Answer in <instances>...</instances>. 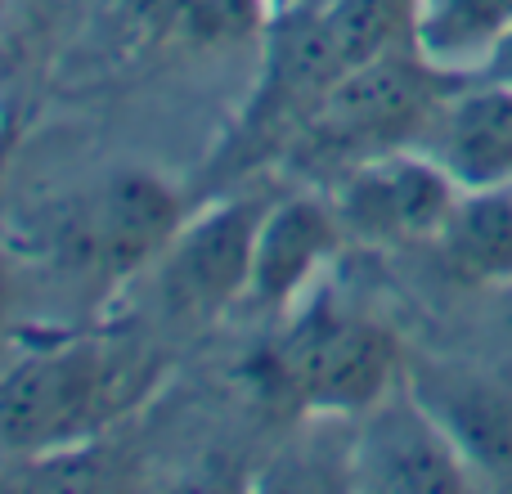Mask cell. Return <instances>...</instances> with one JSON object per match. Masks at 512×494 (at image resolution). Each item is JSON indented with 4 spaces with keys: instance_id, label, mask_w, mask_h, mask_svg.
Here are the masks:
<instances>
[{
    "instance_id": "obj_1",
    "label": "cell",
    "mask_w": 512,
    "mask_h": 494,
    "mask_svg": "<svg viewBox=\"0 0 512 494\" xmlns=\"http://www.w3.org/2000/svg\"><path fill=\"white\" fill-rule=\"evenodd\" d=\"M167 360L140 337H68L0 373V441L54 454L122 423L158 391Z\"/></svg>"
},
{
    "instance_id": "obj_2",
    "label": "cell",
    "mask_w": 512,
    "mask_h": 494,
    "mask_svg": "<svg viewBox=\"0 0 512 494\" xmlns=\"http://www.w3.org/2000/svg\"><path fill=\"white\" fill-rule=\"evenodd\" d=\"M459 81L463 77H450L414 54V45L378 54L324 90V99L292 135L288 158L301 171L333 167L342 176L378 153L414 149Z\"/></svg>"
},
{
    "instance_id": "obj_3",
    "label": "cell",
    "mask_w": 512,
    "mask_h": 494,
    "mask_svg": "<svg viewBox=\"0 0 512 494\" xmlns=\"http://www.w3.org/2000/svg\"><path fill=\"white\" fill-rule=\"evenodd\" d=\"M405 369V346L382 319L319 297L288 324L270 382L310 414L360 418L405 382Z\"/></svg>"
},
{
    "instance_id": "obj_4",
    "label": "cell",
    "mask_w": 512,
    "mask_h": 494,
    "mask_svg": "<svg viewBox=\"0 0 512 494\" xmlns=\"http://www.w3.org/2000/svg\"><path fill=\"white\" fill-rule=\"evenodd\" d=\"M185 225L180 194L149 171H117L68 198L54 216L50 256L77 279H126L131 270L158 261L162 247Z\"/></svg>"
},
{
    "instance_id": "obj_5",
    "label": "cell",
    "mask_w": 512,
    "mask_h": 494,
    "mask_svg": "<svg viewBox=\"0 0 512 494\" xmlns=\"http://www.w3.org/2000/svg\"><path fill=\"white\" fill-rule=\"evenodd\" d=\"M270 198H230L194 216L158 256L162 310L180 324H207L248 301L256 230Z\"/></svg>"
},
{
    "instance_id": "obj_6",
    "label": "cell",
    "mask_w": 512,
    "mask_h": 494,
    "mask_svg": "<svg viewBox=\"0 0 512 494\" xmlns=\"http://www.w3.org/2000/svg\"><path fill=\"white\" fill-rule=\"evenodd\" d=\"M463 189L427 149H391L333 180V212L346 234L378 247L436 243Z\"/></svg>"
},
{
    "instance_id": "obj_7",
    "label": "cell",
    "mask_w": 512,
    "mask_h": 494,
    "mask_svg": "<svg viewBox=\"0 0 512 494\" xmlns=\"http://www.w3.org/2000/svg\"><path fill=\"white\" fill-rule=\"evenodd\" d=\"M405 387L441 423L477 486L512 490V364L414 360Z\"/></svg>"
},
{
    "instance_id": "obj_8",
    "label": "cell",
    "mask_w": 512,
    "mask_h": 494,
    "mask_svg": "<svg viewBox=\"0 0 512 494\" xmlns=\"http://www.w3.org/2000/svg\"><path fill=\"white\" fill-rule=\"evenodd\" d=\"M346 481L355 490H472L468 463L450 445L423 400L400 382L396 391L369 405L355 423L351 454H346Z\"/></svg>"
},
{
    "instance_id": "obj_9",
    "label": "cell",
    "mask_w": 512,
    "mask_h": 494,
    "mask_svg": "<svg viewBox=\"0 0 512 494\" xmlns=\"http://www.w3.org/2000/svg\"><path fill=\"white\" fill-rule=\"evenodd\" d=\"M454 185L512 189V86L495 77H463L436 108L423 144Z\"/></svg>"
},
{
    "instance_id": "obj_10",
    "label": "cell",
    "mask_w": 512,
    "mask_h": 494,
    "mask_svg": "<svg viewBox=\"0 0 512 494\" xmlns=\"http://www.w3.org/2000/svg\"><path fill=\"white\" fill-rule=\"evenodd\" d=\"M342 234L346 230L328 198L319 194L270 198V207L261 216V230H256L248 306L288 310L297 297H306L310 283L328 265V256L337 252Z\"/></svg>"
},
{
    "instance_id": "obj_11",
    "label": "cell",
    "mask_w": 512,
    "mask_h": 494,
    "mask_svg": "<svg viewBox=\"0 0 512 494\" xmlns=\"http://www.w3.org/2000/svg\"><path fill=\"white\" fill-rule=\"evenodd\" d=\"M512 36V0H414L409 45L450 77H481Z\"/></svg>"
},
{
    "instance_id": "obj_12",
    "label": "cell",
    "mask_w": 512,
    "mask_h": 494,
    "mask_svg": "<svg viewBox=\"0 0 512 494\" xmlns=\"http://www.w3.org/2000/svg\"><path fill=\"white\" fill-rule=\"evenodd\" d=\"M441 265L477 288L512 283V189H468L436 234Z\"/></svg>"
},
{
    "instance_id": "obj_13",
    "label": "cell",
    "mask_w": 512,
    "mask_h": 494,
    "mask_svg": "<svg viewBox=\"0 0 512 494\" xmlns=\"http://www.w3.org/2000/svg\"><path fill=\"white\" fill-rule=\"evenodd\" d=\"M131 23L162 45L225 50L270 32L274 0H126Z\"/></svg>"
},
{
    "instance_id": "obj_14",
    "label": "cell",
    "mask_w": 512,
    "mask_h": 494,
    "mask_svg": "<svg viewBox=\"0 0 512 494\" xmlns=\"http://www.w3.org/2000/svg\"><path fill=\"white\" fill-rule=\"evenodd\" d=\"M486 77H495V81H504V86H512V36L495 50V59H490V68H486Z\"/></svg>"
},
{
    "instance_id": "obj_15",
    "label": "cell",
    "mask_w": 512,
    "mask_h": 494,
    "mask_svg": "<svg viewBox=\"0 0 512 494\" xmlns=\"http://www.w3.org/2000/svg\"><path fill=\"white\" fill-rule=\"evenodd\" d=\"M499 328H504V342H508V360H512V283L504 288V310H499Z\"/></svg>"
},
{
    "instance_id": "obj_16",
    "label": "cell",
    "mask_w": 512,
    "mask_h": 494,
    "mask_svg": "<svg viewBox=\"0 0 512 494\" xmlns=\"http://www.w3.org/2000/svg\"><path fill=\"white\" fill-rule=\"evenodd\" d=\"M5 144H9V131H5V117H0V158H5Z\"/></svg>"
}]
</instances>
